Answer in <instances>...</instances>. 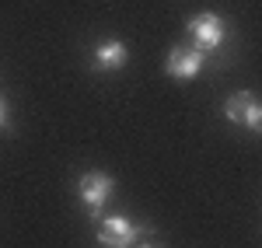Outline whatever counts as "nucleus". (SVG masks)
<instances>
[{
    "instance_id": "obj_1",
    "label": "nucleus",
    "mask_w": 262,
    "mask_h": 248,
    "mask_svg": "<svg viewBox=\"0 0 262 248\" xmlns=\"http://www.w3.org/2000/svg\"><path fill=\"white\" fill-rule=\"evenodd\" d=\"M185 32H189V39H192V49H200V53H213V49H221V46H224L227 25H224L221 14L203 11V14H196V18L185 25Z\"/></svg>"
},
{
    "instance_id": "obj_6",
    "label": "nucleus",
    "mask_w": 262,
    "mask_h": 248,
    "mask_svg": "<svg viewBox=\"0 0 262 248\" xmlns=\"http://www.w3.org/2000/svg\"><path fill=\"white\" fill-rule=\"evenodd\" d=\"M126 63H129V49H126V42H119V39H105L98 49H95V66L105 70V74L122 70Z\"/></svg>"
},
{
    "instance_id": "obj_3",
    "label": "nucleus",
    "mask_w": 262,
    "mask_h": 248,
    "mask_svg": "<svg viewBox=\"0 0 262 248\" xmlns=\"http://www.w3.org/2000/svg\"><path fill=\"white\" fill-rule=\"evenodd\" d=\"M147 234H150V228L133 224L129 217H105L98 228V241H101V248H133Z\"/></svg>"
},
{
    "instance_id": "obj_8",
    "label": "nucleus",
    "mask_w": 262,
    "mask_h": 248,
    "mask_svg": "<svg viewBox=\"0 0 262 248\" xmlns=\"http://www.w3.org/2000/svg\"><path fill=\"white\" fill-rule=\"evenodd\" d=\"M140 248H154V245H140Z\"/></svg>"
},
{
    "instance_id": "obj_4",
    "label": "nucleus",
    "mask_w": 262,
    "mask_h": 248,
    "mask_svg": "<svg viewBox=\"0 0 262 248\" xmlns=\"http://www.w3.org/2000/svg\"><path fill=\"white\" fill-rule=\"evenodd\" d=\"M224 116H227L231 123H242L248 133H259L262 129V108H259V102H255L252 91H234V95L224 102Z\"/></svg>"
},
{
    "instance_id": "obj_2",
    "label": "nucleus",
    "mask_w": 262,
    "mask_h": 248,
    "mask_svg": "<svg viewBox=\"0 0 262 248\" xmlns=\"http://www.w3.org/2000/svg\"><path fill=\"white\" fill-rule=\"evenodd\" d=\"M112 192H116V178L108 171H84L81 182H77V196H81V203L88 207L91 217H101V210L112 199Z\"/></svg>"
},
{
    "instance_id": "obj_7",
    "label": "nucleus",
    "mask_w": 262,
    "mask_h": 248,
    "mask_svg": "<svg viewBox=\"0 0 262 248\" xmlns=\"http://www.w3.org/2000/svg\"><path fill=\"white\" fill-rule=\"evenodd\" d=\"M4 123H7V105H4V98H0V129H4Z\"/></svg>"
},
{
    "instance_id": "obj_5",
    "label": "nucleus",
    "mask_w": 262,
    "mask_h": 248,
    "mask_svg": "<svg viewBox=\"0 0 262 248\" xmlns=\"http://www.w3.org/2000/svg\"><path fill=\"white\" fill-rule=\"evenodd\" d=\"M203 63H206V53L192 49V46H175L164 60V74L171 81H192V77H200Z\"/></svg>"
}]
</instances>
